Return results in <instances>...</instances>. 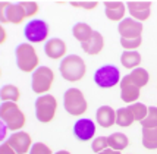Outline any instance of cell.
Wrapping results in <instances>:
<instances>
[{"mask_svg": "<svg viewBox=\"0 0 157 154\" xmlns=\"http://www.w3.org/2000/svg\"><path fill=\"white\" fill-rule=\"evenodd\" d=\"M135 122L134 116L131 113V110L128 107H122V109H117L116 112V123L119 126L122 128H126V126H131L132 123Z\"/></svg>", "mask_w": 157, "mask_h": 154, "instance_id": "25", "label": "cell"}, {"mask_svg": "<svg viewBox=\"0 0 157 154\" xmlns=\"http://www.w3.org/2000/svg\"><path fill=\"white\" fill-rule=\"evenodd\" d=\"M24 34L29 43H41L48 37V24L43 19H31L24 28Z\"/></svg>", "mask_w": 157, "mask_h": 154, "instance_id": "8", "label": "cell"}, {"mask_svg": "<svg viewBox=\"0 0 157 154\" xmlns=\"http://www.w3.org/2000/svg\"><path fill=\"white\" fill-rule=\"evenodd\" d=\"M7 142L18 154H27L33 147L31 137H29V134L24 132V131H18V132L12 134L9 137Z\"/></svg>", "mask_w": 157, "mask_h": 154, "instance_id": "11", "label": "cell"}, {"mask_svg": "<svg viewBox=\"0 0 157 154\" xmlns=\"http://www.w3.org/2000/svg\"><path fill=\"white\" fill-rule=\"evenodd\" d=\"M55 154H71L69 151H65V150H62V151H57V153H55Z\"/></svg>", "mask_w": 157, "mask_h": 154, "instance_id": "36", "label": "cell"}, {"mask_svg": "<svg viewBox=\"0 0 157 154\" xmlns=\"http://www.w3.org/2000/svg\"><path fill=\"white\" fill-rule=\"evenodd\" d=\"M59 71L66 81L76 82L84 78V75L87 72V66L82 57H79L78 54H69V56H65L63 60L60 62Z\"/></svg>", "mask_w": 157, "mask_h": 154, "instance_id": "1", "label": "cell"}, {"mask_svg": "<svg viewBox=\"0 0 157 154\" xmlns=\"http://www.w3.org/2000/svg\"><path fill=\"white\" fill-rule=\"evenodd\" d=\"M15 56H16V65L22 72H34L38 66L40 62L38 54L29 43L19 44L15 50Z\"/></svg>", "mask_w": 157, "mask_h": 154, "instance_id": "3", "label": "cell"}, {"mask_svg": "<svg viewBox=\"0 0 157 154\" xmlns=\"http://www.w3.org/2000/svg\"><path fill=\"white\" fill-rule=\"evenodd\" d=\"M143 145L147 150H156L157 128H143Z\"/></svg>", "mask_w": 157, "mask_h": 154, "instance_id": "23", "label": "cell"}, {"mask_svg": "<svg viewBox=\"0 0 157 154\" xmlns=\"http://www.w3.org/2000/svg\"><path fill=\"white\" fill-rule=\"evenodd\" d=\"M103 46H104L103 35L98 31H94V34L91 35V38L81 44V48L87 54H98L103 50Z\"/></svg>", "mask_w": 157, "mask_h": 154, "instance_id": "17", "label": "cell"}, {"mask_svg": "<svg viewBox=\"0 0 157 154\" xmlns=\"http://www.w3.org/2000/svg\"><path fill=\"white\" fill-rule=\"evenodd\" d=\"M0 119L5 122L10 131H19L25 125V114L22 113L19 106L13 101H3L0 106Z\"/></svg>", "mask_w": 157, "mask_h": 154, "instance_id": "2", "label": "cell"}, {"mask_svg": "<svg viewBox=\"0 0 157 154\" xmlns=\"http://www.w3.org/2000/svg\"><path fill=\"white\" fill-rule=\"evenodd\" d=\"M53 79H55L53 71L47 66H40L33 72L31 88L35 94L48 93V90L52 88V84H53Z\"/></svg>", "mask_w": 157, "mask_h": 154, "instance_id": "5", "label": "cell"}, {"mask_svg": "<svg viewBox=\"0 0 157 154\" xmlns=\"http://www.w3.org/2000/svg\"><path fill=\"white\" fill-rule=\"evenodd\" d=\"M6 129H9L7 125L5 122H2V140H5V137H6Z\"/></svg>", "mask_w": 157, "mask_h": 154, "instance_id": "35", "label": "cell"}, {"mask_svg": "<svg viewBox=\"0 0 157 154\" xmlns=\"http://www.w3.org/2000/svg\"><path fill=\"white\" fill-rule=\"evenodd\" d=\"M72 34H74V37L76 40L82 44V43H85V41H88L91 38V35L94 34V29L85 22H78L72 28Z\"/></svg>", "mask_w": 157, "mask_h": 154, "instance_id": "20", "label": "cell"}, {"mask_svg": "<svg viewBox=\"0 0 157 154\" xmlns=\"http://www.w3.org/2000/svg\"><path fill=\"white\" fill-rule=\"evenodd\" d=\"M24 18H25V12L19 3H0V21L3 24L6 22H12V24H22L24 22Z\"/></svg>", "mask_w": 157, "mask_h": 154, "instance_id": "9", "label": "cell"}, {"mask_svg": "<svg viewBox=\"0 0 157 154\" xmlns=\"http://www.w3.org/2000/svg\"><path fill=\"white\" fill-rule=\"evenodd\" d=\"M106 16L110 21H123L125 16V5L122 2H104Z\"/></svg>", "mask_w": 157, "mask_h": 154, "instance_id": "18", "label": "cell"}, {"mask_svg": "<svg viewBox=\"0 0 157 154\" xmlns=\"http://www.w3.org/2000/svg\"><path fill=\"white\" fill-rule=\"evenodd\" d=\"M56 107H57V101L53 95H40L35 100V116L37 119L43 123H48L53 121L56 114Z\"/></svg>", "mask_w": 157, "mask_h": 154, "instance_id": "6", "label": "cell"}, {"mask_svg": "<svg viewBox=\"0 0 157 154\" xmlns=\"http://www.w3.org/2000/svg\"><path fill=\"white\" fill-rule=\"evenodd\" d=\"M141 43H143V37H138V38H121V44H122L123 48H126V50H135L138 47L141 46Z\"/></svg>", "mask_w": 157, "mask_h": 154, "instance_id": "30", "label": "cell"}, {"mask_svg": "<svg viewBox=\"0 0 157 154\" xmlns=\"http://www.w3.org/2000/svg\"><path fill=\"white\" fill-rule=\"evenodd\" d=\"M121 63L126 69H137L141 63V54L137 50H125L121 56Z\"/></svg>", "mask_w": 157, "mask_h": 154, "instance_id": "19", "label": "cell"}, {"mask_svg": "<svg viewBox=\"0 0 157 154\" xmlns=\"http://www.w3.org/2000/svg\"><path fill=\"white\" fill-rule=\"evenodd\" d=\"M128 109L131 110L134 119L138 122H143L145 119L147 113H148V106H145L143 103H132L131 106H128Z\"/></svg>", "mask_w": 157, "mask_h": 154, "instance_id": "26", "label": "cell"}, {"mask_svg": "<svg viewBox=\"0 0 157 154\" xmlns=\"http://www.w3.org/2000/svg\"><path fill=\"white\" fill-rule=\"evenodd\" d=\"M63 107L72 116H81L87 112V100L84 97L81 90L78 88H69L63 95Z\"/></svg>", "mask_w": 157, "mask_h": 154, "instance_id": "4", "label": "cell"}, {"mask_svg": "<svg viewBox=\"0 0 157 154\" xmlns=\"http://www.w3.org/2000/svg\"><path fill=\"white\" fill-rule=\"evenodd\" d=\"M91 148H93L94 153H100V151H103V150L109 148L107 138H106V137H97V138H94L93 144H91Z\"/></svg>", "mask_w": 157, "mask_h": 154, "instance_id": "28", "label": "cell"}, {"mask_svg": "<svg viewBox=\"0 0 157 154\" xmlns=\"http://www.w3.org/2000/svg\"><path fill=\"white\" fill-rule=\"evenodd\" d=\"M97 154H121V151H116V150H112V148H106V150H103L100 153Z\"/></svg>", "mask_w": 157, "mask_h": 154, "instance_id": "34", "label": "cell"}, {"mask_svg": "<svg viewBox=\"0 0 157 154\" xmlns=\"http://www.w3.org/2000/svg\"><path fill=\"white\" fill-rule=\"evenodd\" d=\"M117 31L121 34V38H138L143 34V25L140 21H135L132 18H125L123 21H121Z\"/></svg>", "mask_w": 157, "mask_h": 154, "instance_id": "10", "label": "cell"}, {"mask_svg": "<svg viewBox=\"0 0 157 154\" xmlns=\"http://www.w3.org/2000/svg\"><path fill=\"white\" fill-rule=\"evenodd\" d=\"M94 82L100 88H112L121 82L119 69L115 65H103L94 72Z\"/></svg>", "mask_w": 157, "mask_h": 154, "instance_id": "7", "label": "cell"}, {"mask_svg": "<svg viewBox=\"0 0 157 154\" xmlns=\"http://www.w3.org/2000/svg\"><path fill=\"white\" fill-rule=\"evenodd\" d=\"M128 10H129L132 19L143 22V21L150 18L151 2H129L128 3Z\"/></svg>", "mask_w": 157, "mask_h": 154, "instance_id": "14", "label": "cell"}, {"mask_svg": "<svg viewBox=\"0 0 157 154\" xmlns=\"http://www.w3.org/2000/svg\"><path fill=\"white\" fill-rule=\"evenodd\" d=\"M29 154H53V153H52L50 147H47L46 144L35 142V144H33V147L29 150Z\"/></svg>", "mask_w": 157, "mask_h": 154, "instance_id": "31", "label": "cell"}, {"mask_svg": "<svg viewBox=\"0 0 157 154\" xmlns=\"http://www.w3.org/2000/svg\"><path fill=\"white\" fill-rule=\"evenodd\" d=\"M121 98H122L125 103H137L138 97H140V90L132 81L126 76H123L121 79Z\"/></svg>", "mask_w": 157, "mask_h": 154, "instance_id": "13", "label": "cell"}, {"mask_svg": "<svg viewBox=\"0 0 157 154\" xmlns=\"http://www.w3.org/2000/svg\"><path fill=\"white\" fill-rule=\"evenodd\" d=\"M44 53L47 54V57L53 59V60L62 59L66 54V44L60 38H50L44 46Z\"/></svg>", "mask_w": 157, "mask_h": 154, "instance_id": "15", "label": "cell"}, {"mask_svg": "<svg viewBox=\"0 0 157 154\" xmlns=\"http://www.w3.org/2000/svg\"><path fill=\"white\" fill-rule=\"evenodd\" d=\"M96 134V123L91 119H78L74 125V135L79 141H90Z\"/></svg>", "mask_w": 157, "mask_h": 154, "instance_id": "12", "label": "cell"}, {"mask_svg": "<svg viewBox=\"0 0 157 154\" xmlns=\"http://www.w3.org/2000/svg\"><path fill=\"white\" fill-rule=\"evenodd\" d=\"M97 123L103 128H110L116 123V112L110 106H101L97 109L96 113Z\"/></svg>", "mask_w": 157, "mask_h": 154, "instance_id": "16", "label": "cell"}, {"mask_svg": "<svg viewBox=\"0 0 157 154\" xmlns=\"http://www.w3.org/2000/svg\"><path fill=\"white\" fill-rule=\"evenodd\" d=\"M74 7H82V9H94V7H97V2H88V3H79V2H72L71 3Z\"/></svg>", "mask_w": 157, "mask_h": 154, "instance_id": "32", "label": "cell"}, {"mask_svg": "<svg viewBox=\"0 0 157 154\" xmlns=\"http://www.w3.org/2000/svg\"><path fill=\"white\" fill-rule=\"evenodd\" d=\"M128 78H129L138 88L145 87V85L148 84V79H150L148 72H147L144 67H137V69H134L131 74H128Z\"/></svg>", "mask_w": 157, "mask_h": 154, "instance_id": "22", "label": "cell"}, {"mask_svg": "<svg viewBox=\"0 0 157 154\" xmlns=\"http://www.w3.org/2000/svg\"><path fill=\"white\" fill-rule=\"evenodd\" d=\"M19 5L25 12V18H29L38 12V5L35 2H19Z\"/></svg>", "mask_w": 157, "mask_h": 154, "instance_id": "29", "label": "cell"}, {"mask_svg": "<svg viewBox=\"0 0 157 154\" xmlns=\"http://www.w3.org/2000/svg\"><path fill=\"white\" fill-rule=\"evenodd\" d=\"M107 142H109V148L116 150V151H122V150H125V148L128 147L129 140L122 132H115V134H112L110 137H107Z\"/></svg>", "mask_w": 157, "mask_h": 154, "instance_id": "21", "label": "cell"}, {"mask_svg": "<svg viewBox=\"0 0 157 154\" xmlns=\"http://www.w3.org/2000/svg\"><path fill=\"white\" fill-rule=\"evenodd\" d=\"M21 93H19V88L15 87V85H3L2 90H0V98L2 101H16L19 100Z\"/></svg>", "mask_w": 157, "mask_h": 154, "instance_id": "24", "label": "cell"}, {"mask_svg": "<svg viewBox=\"0 0 157 154\" xmlns=\"http://www.w3.org/2000/svg\"><path fill=\"white\" fill-rule=\"evenodd\" d=\"M0 154H18V153L9 145V142L6 141V142H3V144L0 145Z\"/></svg>", "mask_w": 157, "mask_h": 154, "instance_id": "33", "label": "cell"}, {"mask_svg": "<svg viewBox=\"0 0 157 154\" xmlns=\"http://www.w3.org/2000/svg\"><path fill=\"white\" fill-rule=\"evenodd\" d=\"M143 128H157V107L150 106L148 107V113L145 116V119L141 122Z\"/></svg>", "mask_w": 157, "mask_h": 154, "instance_id": "27", "label": "cell"}]
</instances>
